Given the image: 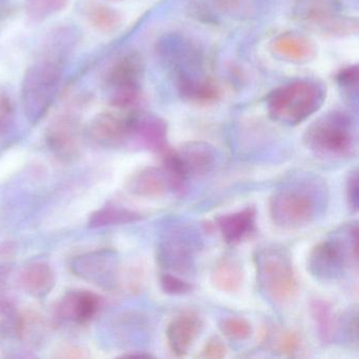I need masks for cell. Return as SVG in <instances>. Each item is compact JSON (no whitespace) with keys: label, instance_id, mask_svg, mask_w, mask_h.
Returning <instances> with one entry per match:
<instances>
[{"label":"cell","instance_id":"6da1fadb","mask_svg":"<svg viewBox=\"0 0 359 359\" xmlns=\"http://www.w3.org/2000/svg\"><path fill=\"white\" fill-rule=\"evenodd\" d=\"M329 192L320 176L297 173L283 180L269 203L273 224L283 230H298L312 224L327 209Z\"/></svg>","mask_w":359,"mask_h":359},{"label":"cell","instance_id":"7a4b0ae2","mask_svg":"<svg viewBox=\"0 0 359 359\" xmlns=\"http://www.w3.org/2000/svg\"><path fill=\"white\" fill-rule=\"evenodd\" d=\"M57 35L27 70L22 81V108L33 125L41 121L53 104L71 50V37L62 33Z\"/></svg>","mask_w":359,"mask_h":359},{"label":"cell","instance_id":"3957f363","mask_svg":"<svg viewBox=\"0 0 359 359\" xmlns=\"http://www.w3.org/2000/svg\"><path fill=\"white\" fill-rule=\"evenodd\" d=\"M357 222L344 224L311 249L306 269L311 276L323 283L337 280L350 266H357Z\"/></svg>","mask_w":359,"mask_h":359},{"label":"cell","instance_id":"277c9868","mask_svg":"<svg viewBox=\"0 0 359 359\" xmlns=\"http://www.w3.org/2000/svg\"><path fill=\"white\" fill-rule=\"evenodd\" d=\"M304 142L311 152L321 158H348L356 151L354 121L346 113L332 111L306 129Z\"/></svg>","mask_w":359,"mask_h":359},{"label":"cell","instance_id":"5b68a950","mask_svg":"<svg viewBox=\"0 0 359 359\" xmlns=\"http://www.w3.org/2000/svg\"><path fill=\"white\" fill-rule=\"evenodd\" d=\"M325 100V87L315 81H297L280 86L269 95L270 116L285 126H297L312 116Z\"/></svg>","mask_w":359,"mask_h":359},{"label":"cell","instance_id":"8992f818","mask_svg":"<svg viewBox=\"0 0 359 359\" xmlns=\"http://www.w3.org/2000/svg\"><path fill=\"white\" fill-rule=\"evenodd\" d=\"M254 260L258 283L270 299L283 304L296 297L298 283L287 249L281 245H266L256 252Z\"/></svg>","mask_w":359,"mask_h":359},{"label":"cell","instance_id":"52a82bcc","mask_svg":"<svg viewBox=\"0 0 359 359\" xmlns=\"http://www.w3.org/2000/svg\"><path fill=\"white\" fill-rule=\"evenodd\" d=\"M201 245L203 241L194 229L182 224L170 226L163 233L157 245L159 266L180 276L193 274Z\"/></svg>","mask_w":359,"mask_h":359},{"label":"cell","instance_id":"ba28073f","mask_svg":"<svg viewBox=\"0 0 359 359\" xmlns=\"http://www.w3.org/2000/svg\"><path fill=\"white\" fill-rule=\"evenodd\" d=\"M142 71L144 64L136 52H129L111 65L104 74V86L113 109L135 110L140 102Z\"/></svg>","mask_w":359,"mask_h":359},{"label":"cell","instance_id":"9c48e42d","mask_svg":"<svg viewBox=\"0 0 359 359\" xmlns=\"http://www.w3.org/2000/svg\"><path fill=\"white\" fill-rule=\"evenodd\" d=\"M140 113L135 110L104 111L90 121L88 136L104 148H117L133 137Z\"/></svg>","mask_w":359,"mask_h":359},{"label":"cell","instance_id":"30bf717a","mask_svg":"<svg viewBox=\"0 0 359 359\" xmlns=\"http://www.w3.org/2000/svg\"><path fill=\"white\" fill-rule=\"evenodd\" d=\"M70 269L76 276L104 290H113L118 285V258L111 250L88 252L72 258Z\"/></svg>","mask_w":359,"mask_h":359},{"label":"cell","instance_id":"8fae6325","mask_svg":"<svg viewBox=\"0 0 359 359\" xmlns=\"http://www.w3.org/2000/svg\"><path fill=\"white\" fill-rule=\"evenodd\" d=\"M48 147L57 158L71 161L81 151V128L79 119L72 114H62L49 126L46 134Z\"/></svg>","mask_w":359,"mask_h":359},{"label":"cell","instance_id":"7c38bea8","mask_svg":"<svg viewBox=\"0 0 359 359\" xmlns=\"http://www.w3.org/2000/svg\"><path fill=\"white\" fill-rule=\"evenodd\" d=\"M300 18L332 34L352 32V22L338 15L337 0H300Z\"/></svg>","mask_w":359,"mask_h":359},{"label":"cell","instance_id":"4fadbf2b","mask_svg":"<svg viewBox=\"0 0 359 359\" xmlns=\"http://www.w3.org/2000/svg\"><path fill=\"white\" fill-rule=\"evenodd\" d=\"M203 329V321L197 313L186 311L172 319L167 327L170 350L177 357L186 356Z\"/></svg>","mask_w":359,"mask_h":359},{"label":"cell","instance_id":"5bb4252c","mask_svg":"<svg viewBox=\"0 0 359 359\" xmlns=\"http://www.w3.org/2000/svg\"><path fill=\"white\" fill-rule=\"evenodd\" d=\"M175 151L188 180L205 175L215 167V149L207 142H188Z\"/></svg>","mask_w":359,"mask_h":359},{"label":"cell","instance_id":"9a60e30c","mask_svg":"<svg viewBox=\"0 0 359 359\" xmlns=\"http://www.w3.org/2000/svg\"><path fill=\"white\" fill-rule=\"evenodd\" d=\"M100 308V298L96 294L85 290H73L62 296L57 311L65 320L85 323L95 316Z\"/></svg>","mask_w":359,"mask_h":359},{"label":"cell","instance_id":"2e32d148","mask_svg":"<svg viewBox=\"0 0 359 359\" xmlns=\"http://www.w3.org/2000/svg\"><path fill=\"white\" fill-rule=\"evenodd\" d=\"M132 194L144 198H157L174 191L171 180L163 168L150 167L140 170L128 182Z\"/></svg>","mask_w":359,"mask_h":359},{"label":"cell","instance_id":"e0dca14e","mask_svg":"<svg viewBox=\"0 0 359 359\" xmlns=\"http://www.w3.org/2000/svg\"><path fill=\"white\" fill-rule=\"evenodd\" d=\"M256 211L245 208L241 211L218 218L217 226L222 238L228 245H235L245 241L255 231Z\"/></svg>","mask_w":359,"mask_h":359},{"label":"cell","instance_id":"ac0fdd59","mask_svg":"<svg viewBox=\"0 0 359 359\" xmlns=\"http://www.w3.org/2000/svg\"><path fill=\"white\" fill-rule=\"evenodd\" d=\"M55 283V272L46 262H31L25 266L20 274L22 287L33 297L43 298L49 295Z\"/></svg>","mask_w":359,"mask_h":359},{"label":"cell","instance_id":"d6986e66","mask_svg":"<svg viewBox=\"0 0 359 359\" xmlns=\"http://www.w3.org/2000/svg\"><path fill=\"white\" fill-rule=\"evenodd\" d=\"M178 88L180 94L189 102L198 104H210L217 102L220 97L218 86L208 77L180 74Z\"/></svg>","mask_w":359,"mask_h":359},{"label":"cell","instance_id":"ffe728a7","mask_svg":"<svg viewBox=\"0 0 359 359\" xmlns=\"http://www.w3.org/2000/svg\"><path fill=\"white\" fill-rule=\"evenodd\" d=\"M167 125L163 119L152 115H138L134 136L147 148L161 154L169 146L167 142Z\"/></svg>","mask_w":359,"mask_h":359},{"label":"cell","instance_id":"44dd1931","mask_svg":"<svg viewBox=\"0 0 359 359\" xmlns=\"http://www.w3.org/2000/svg\"><path fill=\"white\" fill-rule=\"evenodd\" d=\"M243 279L245 273L243 266L235 258H222L212 271V285L224 293H236L243 287Z\"/></svg>","mask_w":359,"mask_h":359},{"label":"cell","instance_id":"7402d4cb","mask_svg":"<svg viewBox=\"0 0 359 359\" xmlns=\"http://www.w3.org/2000/svg\"><path fill=\"white\" fill-rule=\"evenodd\" d=\"M274 51L280 57L293 62H306L314 56V45L297 35H283L274 41Z\"/></svg>","mask_w":359,"mask_h":359},{"label":"cell","instance_id":"603a6c76","mask_svg":"<svg viewBox=\"0 0 359 359\" xmlns=\"http://www.w3.org/2000/svg\"><path fill=\"white\" fill-rule=\"evenodd\" d=\"M310 312L321 341L323 344L333 341L338 321L335 319V314L329 302L321 299L313 300L311 302Z\"/></svg>","mask_w":359,"mask_h":359},{"label":"cell","instance_id":"cb8c5ba5","mask_svg":"<svg viewBox=\"0 0 359 359\" xmlns=\"http://www.w3.org/2000/svg\"><path fill=\"white\" fill-rule=\"evenodd\" d=\"M83 13L94 29L102 33H111L121 25V15L112 8L102 4L90 1L86 4Z\"/></svg>","mask_w":359,"mask_h":359},{"label":"cell","instance_id":"d4e9b609","mask_svg":"<svg viewBox=\"0 0 359 359\" xmlns=\"http://www.w3.org/2000/svg\"><path fill=\"white\" fill-rule=\"evenodd\" d=\"M142 216L137 212L118 207H104L94 212L89 219L90 228L98 229L104 226H119L131 224L142 219Z\"/></svg>","mask_w":359,"mask_h":359},{"label":"cell","instance_id":"484cf974","mask_svg":"<svg viewBox=\"0 0 359 359\" xmlns=\"http://www.w3.org/2000/svg\"><path fill=\"white\" fill-rule=\"evenodd\" d=\"M219 330L232 341H245L253 333V327L250 321L239 316H230L222 319L219 323Z\"/></svg>","mask_w":359,"mask_h":359},{"label":"cell","instance_id":"4316f807","mask_svg":"<svg viewBox=\"0 0 359 359\" xmlns=\"http://www.w3.org/2000/svg\"><path fill=\"white\" fill-rule=\"evenodd\" d=\"M68 0H26L27 12L35 20H43L62 11Z\"/></svg>","mask_w":359,"mask_h":359},{"label":"cell","instance_id":"83f0119b","mask_svg":"<svg viewBox=\"0 0 359 359\" xmlns=\"http://www.w3.org/2000/svg\"><path fill=\"white\" fill-rule=\"evenodd\" d=\"M337 330L340 337L348 344H358V310L356 306L348 309L338 320Z\"/></svg>","mask_w":359,"mask_h":359},{"label":"cell","instance_id":"f1b7e54d","mask_svg":"<svg viewBox=\"0 0 359 359\" xmlns=\"http://www.w3.org/2000/svg\"><path fill=\"white\" fill-rule=\"evenodd\" d=\"M161 287L165 293L169 295H184L192 291L193 287L189 281L182 278L180 275L163 271L159 277Z\"/></svg>","mask_w":359,"mask_h":359},{"label":"cell","instance_id":"f546056e","mask_svg":"<svg viewBox=\"0 0 359 359\" xmlns=\"http://www.w3.org/2000/svg\"><path fill=\"white\" fill-rule=\"evenodd\" d=\"M15 121V104L11 95L5 91H0V134L10 131Z\"/></svg>","mask_w":359,"mask_h":359},{"label":"cell","instance_id":"4dcf8cb0","mask_svg":"<svg viewBox=\"0 0 359 359\" xmlns=\"http://www.w3.org/2000/svg\"><path fill=\"white\" fill-rule=\"evenodd\" d=\"M273 344L275 350L280 354L285 356H293L300 348L299 336L293 331H281L275 337Z\"/></svg>","mask_w":359,"mask_h":359},{"label":"cell","instance_id":"1f68e13d","mask_svg":"<svg viewBox=\"0 0 359 359\" xmlns=\"http://www.w3.org/2000/svg\"><path fill=\"white\" fill-rule=\"evenodd\" d=\"M346 201L353 212L358 210V171L353 170L346 178Z\"/></svg>","mask_w":359,"mask_h":359},{"label":"cell","instance_id":"d6a6232c","mask_svg":"<svg viewBox=\"0 0 359 359\" xmlns=\"http://www.w3.org/2000/svg\"><path fill=\"white\" fill-rule=\"evenodd\" d=\"M226 355V346L219 338L213 337L205 344L201 357L203 358L219 359Z\"/></svg>","mask_w":359,"mask_h":359},{"label":"cell","instance_id":"836d02e7","mask_svg":"<svg viewBox=\"0 0 359 359\" xmlns=\"http://www.w3.org/2000/svg\"><path fill=\"white\" fill-rule=\"evenodd\" d=\"M338 81L342 87H356L357 81H358V69L357 67L344 69L338 75Z\"/></svg>","mask_w":359,"mask_h":359},{"label":"cell","instance_id":"e575fe53","mask_svg":"<svg viewBox=\"0 0 359 359\" xmlns=\"http://www.w3.org/2000/svg\"><path fill=\"white\" fill-rule=\"evenodd\" d=\"M85 351L79 348H72V346H70V348H67L66 350H62L57 357H60V358H86V357H88V355Z\"/></svg>","mask_w":359,"mask_h":359}]
</instances>
